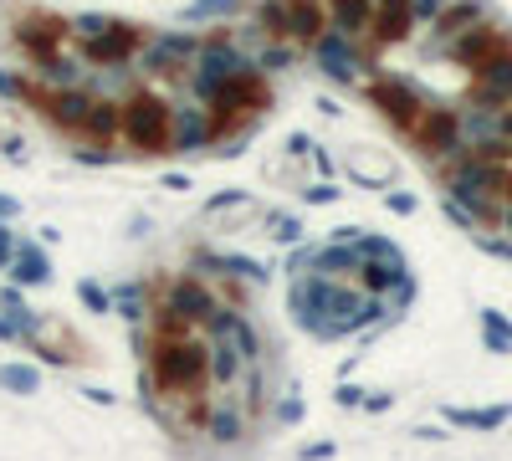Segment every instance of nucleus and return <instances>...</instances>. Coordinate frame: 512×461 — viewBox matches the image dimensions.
<instances>
[{"mask_svg": "<svg viewBox=\"0 0 512 461\" xmlns=\"http://www.w3.org/2000/svg\"><path fill=\"white\" fill-rule=\"evenodd\" d=\"M256 344L246 323L195 282L169 287L149 308L144 328V385L164 426L231 441L246 431L256 395Z\"/></svg>", "mask_w": 512, "mask_h": 461, "instance_id": "2", "label": "nucleus"}, {"mask_svg": "<svg viewBox=\"0 0 512 461\" xmlns=\"http://www.w3.org/2000/svg\"><path fill=\"white\" fill-rule=\"evenodd\" d=\"M11 57V93L82 154H200L241 139L267 108V82L236 52L139 21L26 16Z\"/></svg>", "mask_w": 512, "mask_h": 461, "instance_id": "1", "label": "nucleus"}]
</instances>
